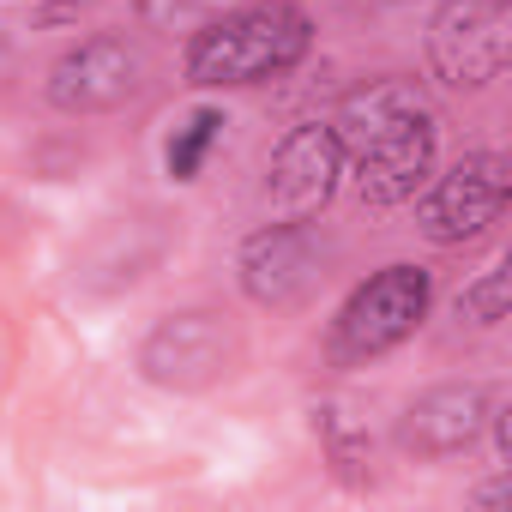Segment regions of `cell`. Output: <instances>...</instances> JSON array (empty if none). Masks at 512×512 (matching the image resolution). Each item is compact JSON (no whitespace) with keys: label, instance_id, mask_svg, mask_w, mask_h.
Segmentation results:
<instances>
[{"label":"cell","instance_id":"obj_1","mask_svg":"<svg viewBox=\"0 0 512 512\" xmlns=\"http://www.w3.org/2000/svg\"><path fill=\"white\" fill-rule=\"evenodd\" d=\"M344 169L356 175V199L386 211L404 205L428 187L434 151H440V121L434 103L416 79H368L356 85L338 115H332Z\"/></svg>","mask_w":512,"mask_h":512},{"label":"cell","instance_id":"obj_2","mask_svg":"<svg viewBox=\"0 0 512 512\" xmlns=\"http://www.w3.org/2000/svg\"><path fill=\"white\" fill-rule=\"evenodd\" d=\"M314 49V19L296 0H241L187 31L181 79L193 91H247L296 73Z\"/></svg>","mask_w":512,"mask_h":512},{"label":"cell","instance_id":"obj_3","mask_svg":"<svg viewBox=\"0 0 512 512\" xmlns=\"http://www.w3.org/2000/svg\"><path fill=\"white\" fill-rule=\"evenodd\" d=\"M428 302H434V278H428L422 266L398 260V266L368 272V278L344 296V308H338V320H332V332H326V362H332V368L380 362L386 350H398L404 338L422 332Z\"/></svg>","mask_w":512,"mask_h":512},{"label":"cell","instance_id":"obj_4","mask_svg":"<svg viewBox=\"0 0 512 512\" xmlns=\"http://www.w3.org/2000/svg\"><path fill=\"white\" fill-rule=\"evenodd\" d=\"M241 356H247L241 326L223 308H181L139 338L133 362H139V380L163 392H211L241 368Z\"/></svg>","mask_w":512,"mask_h":512},{"label":"cell","instance_id":"obj_5","mask_svg":"<svg viewBox=\"0 0 512 512\" xmlns=\"http://www.w3.org/2000/svg\"><path fill=\"white\" fill-rule=\"evenodd\" d=\"M326 266H332V247L320 241L314 217H272L260 223L241 253H235V278H241V296L266 314H296L320 296L326 284Z\"/></svg>","mask_w":512,"mask_h":512},{"label":"cell","instance_id":"obj_6","mask_svg":"<svg viewBox=\"0 0 512 512\" xmlns=\"http://www.w3.org/2000/svg\"><path fill=\"white\" fill-rule=\"evenodd\" d=\"M512 199V175L500 151H464L446 175H428L416 199V229L434 247H470L482 241Z\"/></svg>","mask_w":512,"mask_h":512},{"label":"cell","instance_id":"obj_7","mask_svg":"<svg viewBox=\"0 0 512 512\" xmlns=\"http://www.w3.org/2000/svg\"><path fill=\"white\" fill-rule=\"evenodd\" d=\"M506 0H440L428 19V73L446 91H482L506 67Z\"/></svg>","mask_w":512,"mask_h":512},{"label":"cell","instance_id":"obj_8","mask_svg":"<svg viewBox=\"0 0 512 512\" xmlns=\"http://www.w3.org/2000/svg\"><path fill=\"white\" fill-rule=\"evenodd\" d=\"M145 85V55L115 37V31H97V37H79L43 79L49 103L61 115H109V109H127Z\"/></svg>","mask_w":512,"mask_h":512},{"label":"cell","instance_id":"obj_9","mask_svg":"<svg viewBox=\"0 0 512 512\" xmlns=\"http://www.w3.org/2000/svg\"><path fill=\"white\" fill-rule=\"evenodd\" d=\"M344 175V151L332 121H302L278 139L272 163H266V205L272 217H320L338 193Z\"/></svg>","mask_w":512,"mask_h":512},{"label":"cell","instance_id":"obj_10","mask_svg":"<svg viewBox=\"0 0 512 512\" xmlns=\"http://www.w3.org/2000/svg\"><path fill=\"white\" fill-rule=\"evenodd\" d=\"M488 404H494L488 386H476V380H440L422 398H410V410L398 416V446L410 458H422V464L458 458L488 428Z\"/></svg>","mask_w":512,"mask_h":512},{"label":"cell","instance_id":"obj_11","mask_svg":"<svg viewBox=\"0 0 512 512\" xmlns=\"http://www.w3.org/2000/svg\"><path fill=\"white\" fill-rule=\"evenodd\" d=\"M223 109H211V103H199V109H187L175 127H169V139H163V175L169 181H199L205 175V163H211V151L223 145Z\"/></svg>","mask_w":512,"mask_h":512},{"label":"cell","instance_id":"obj_12","mask_svg":"<svg viewBox=\"0 0 512 512\" xmlns=\"http://www.w3.org/2000/svg\"><path fill=\"white\" fill-rule=\"evenodd\" d=\"M458 320L470 326H500L506 320V260H494L488 272H476L458 296Z\"/></svg>","mask_w":512,"mask_h":512},{"label":"cell","instance_id":"obj_13","mask_svg":"<svg viewBox=\"0 0 512 512\" xmlns=\"http://www.w3.org/2000/svg\"><path fill=\"white\" fill-rule=\"evenodd\" d=\"M151 31H193L199 19L217 13V0H133Z\"/></svg>","mask_w":512,"mask_h":512},{"label":"cell","instance_id":"obj_14","mask_svg":"<svg viewBox=\"0 0 512 512\" xmlns=\"http://www.w3.org/2000/svg\"><path fill=\"white\" fill-rule=\"evenodd\" d=\"M320 428H326V446H332V464H338V476L344 482H368L356 464H368V440L362 434H350L344 422H338V410H320Z\"/></svg>","mask_w":512,"mask_h":512},{"label":"cell","instance_id":"obj_15","mask_svg":"<svg viewBox=\"0 0 512 512\" xmlns=\"http://www.w3.org/2000/svg\"><path fill=\"white\" fill-rule=\"evenodd\" d=\"M7 79H13V43L0 37V91H7Z\"/></svg>","mask_w":512,"mask_h":512}]
</instances>
